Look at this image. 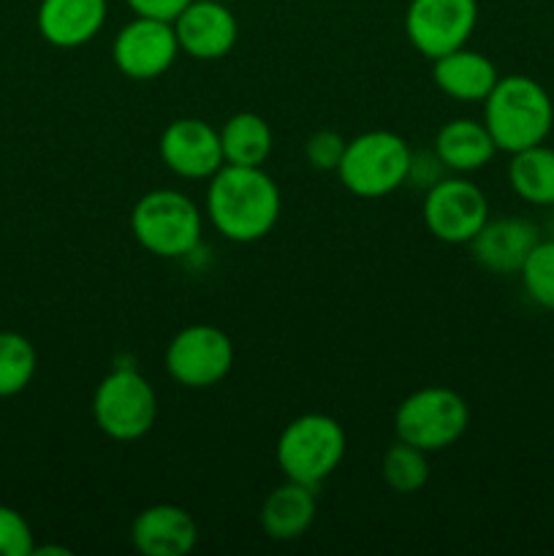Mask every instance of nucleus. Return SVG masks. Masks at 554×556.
Returning a JSON list of instances; mask_svg holds the SVG:
<instances>
[{
  "label": "nucleus",
  "mask_w": 554,
  "mask_h": 556,
  "mask_svg": "<svg viewBox=\"0 0 554 556\" xmlns=\"http://www.w3.org/2000/svg\"><path fill=\"white\" fill-rule=\"evenodd\" d=\"M163 362L185 389H212L234 369V342L212 324L185 326L172 337Z\"/></svg>",
  "instance_id": "6e6552de"
},
{
  "label": "nucleus",
  "mask_w": 554,
  "mask_h": 556,
  "mask_svg": "<svg viewBox=\"0 0 554 556\" xmlns=\"http://www.w3.org/2000/svg\"><path fill=\"white\" fill-rule=\"evenodd\" d=\"M508 185L532 206H554V150L546 144L527 147L511 155Z\"/></svg>",
  "instance_id": "aec40b11"
},
{
  "label": "nucleus",
  "mask_w": 554,
  "mask_h": 556,
  "mask_svg": "<svg viewBox=\"0 0 554 556\" xmlns=\"http://www.w3.org/2000/svg\"><path fill=\"white\" fill-rule=\"evenodd\" d=\"M487 220V195L465 177H443L424 195V226L445 244H470Z\"/></svg>",
  "instance_id": "1a4fd4ad"
},
{
  "label": "nucleus",
  "mask_w": 554,
  "mask_h": 556,
  "mask_svg": "<svg viewBox=\"0 0 554 556\" xmlns=\"http://www.w3.org/2000/svg\"><path fill=\"white\" fill-rule=\"evenodd\" d=\"M435 152L449 172L473 174L492 163L498 144L483 125V119L456 117L449 119L435 136Z\"/></svg>",
  "instance_id": "a211bd4d"
},
{
  "label": "nucleus",
  "mask_w": 554,
  "mask_h": 556,
  "mask_svg": "<svg viewBox=\"0 0 554 556\" xmlns=\"http://www.w3.org/2000/svg\"><path fill=\"white\" fill-rule=\"evenodd\" d=\"M315 510H318L315 489L286 478L282 486L266 494L264 505H261V527L272 541H297L313 527Z\"/></svg>",
  "instance_id": "6ab92c4d"
},
{
  "label": "nucleus",
  "mask_w": 554,
  "mask_h": 556,
  "mask_svg": "<svg viewBox=\"0 0 554 556\" xmlns=\"http://www.w3.org/2000/svg\"><path fill=\"white\" fill-rule=\"evenodd\" d=\"M106 0H41L36 25L47 43L76 49L90 43L106 22Z\"/></svg>",
  "instance_id": "dca6fc26"
},
{
  "label": "nucleus",
  "mask_w": 554,
  "mask_h": 556,
  "mask_svg": "<svg viewBox=\"0 0 554 556\" xmlns=\"http://www.w3.org/2000/svg\"><path fill=\"white\" fill-rule=\"evenodd\" d=\"M478 25V0H411L405 11L407 41L427 60L465 47Z\"/></svg>",
  "instance_id": "9d476101"
},
{
  "label": "nucleus",
  "mask_w": 554,
  "mask_h": 556,
  "mask_svg": "<svg viewBox=\"0 0 554 556\" xmlns=\"http://www.w3.org/2000/svg\"><path fill=\"white\" fill-rule=\"evenodd\" d=\"M282 199L275 179L261 166H226L210 177L206 212L221 237L231 242H259L280 220Z\"/></svg>",
  "instance_id": "f257e3e1"
},
{
  "label": "nucleus",
  "mask_w": 554,
  "mask_h": 556,
  "mask_svg": "<svg viewBox=\"0 0 554 556\" xmlns=\"http://www.w3.org/2000/svg\"><path fill=\"white\" fill-rule=\"evenodd\" d=\"M136 16H150V20L174 22L182 14L190 0H125Z\"/></svg>",
  "instance_id": "cd10ccee"
},
{
  "label": "nucleus",
  "mask_w": 554,
  "mask_h": 556,
  "mask_svg": "<svg viewBox=\"0 0 554 556\" xmlns=\"http://www.w3.org/2000/svg\"><path fill=\"white\" fill-rule=\"evenodd\" d=\"M96 427L117 443H134L150 434L158 418L155 389L134 367H119L98 383L92 394Z\"/></svg>",
  "instance_id": "0eeeda50"
},
{
  "label": "nucleus",
  "mask_w": 554,
  "mask_h": 556,
  "mask_svg": "<svg viewBox=\"0 0 554 556\" xmlns=\"http://www.w3.org/2000/svg\"><path fill=\"white\" fill-rule=\"evenodd\" d=\"M432 76L440 92L462 103L487 101L492 87L498 85L500 74L492 60L476 49L459 47L449 54L432 60Z\"/></svg>",
  "instance_id": "f3484780"
},
{
  "label": "nucleus",
  "mask_w": 554,
  "mask_h": 556,
  "mask_svg": "<svg viewBox=\"0 0 554 556\" xmlns=\"http://www.w3.org/2000/svg\"><path fill=\"white\" fill-rule=\"evenodd\" d=\"M345 429L324 413L293 418L277 438V465L288 481L318 489L345 459Z\"/></svg>",
  "instance_id": "20e7f679"
},
{
  "label": "nucleus",
  "mask_w": 554,
  "mask_h": 556,
  "mask_svg": "<svg viewBox=\"0 0 554 556\" xmlns=\"http://www.w3.org/2000/svg\"><path fill=\"white\" fill-rule=\"evenodd\" d=\"M443 161L438 157V152H432V155H427V152H413L411 157V174H407V182H416L418 188L429 190L435 182H440L443 179Z\"/></svg>",
  "instance_id": "bb28decb"
},
{
  "label": "nucleus",
  "mask_w": 554,
  "mask_h": 556,
  "mask_svg": "<svg viewBox=\"0 0 554 556\" xmlns=\"http://www.w3.org/2000/svg\"><path fill=\"white\" fill-rule=\"evenodd\" d=\"M38 367L33 342L20 331H0V400L22 394Z\"/></svg>",
  "instance_id": "5701e85b"
},
{
  "label": "nucleus",
  "mask_w": 554,
  "mask_h": 556,
  "mask_svg": "<svg viewBox=\"0 0 554 556\" xmlns=\"http://www.w3.org/2000/svg\"><path fill=\"white\" fill-rule=\"evenodd\" d=\"M130 541L144 556H182L199 543V525L179 505H150L134 519Z\"/></svg>",
  "instance_id": "2eb2a0df"
},
{
  "label": "nucleus",
  "mask_w": 554,
  "mask_h": 556,
  "mask_svg": "<svg viewBox=\"0 0 554 556\" xmlns=\"http://www.w3.org/2000/svg\"><path fill=\"white\" fill-rule=\"evenodd\" d=\"M413 150L394 130H367L348 139L337 166L342 188L358 199H383L400 190L411 174Z\"/></svg>",
  "instance_id": "7ed1b4c3"
},
{
  "label": "nucleus",
  "mask_w": 554,
  "mask_h": 556,
  "mask_svg": "<svg viewBox=\"0 0 554 556\" xmlns=\"http://www.w3.org/2000/svg\"><path fill=\"white\" fill-rule=\"evenodd\" d=\"M158 152L163 166L182 179H210L226 166L221 130L199 117H179L168 123L158 141Z\"/></svg>",
  "instance_id": "f8f14e48"
},
{
  "label": "nucleus",
  "mask_w": 554,
  "mask_h": 556,
  "mask_svg": "<svg viewBox=\"0 0 554 556\" xmlns=\"http://www.w3.org/2000/svg\"><path fill=\"white\" fill-rule=\"evenodd\" d=\"M345 144L348 139H342V134H337V130H315L304 141V157L315 172H337L342 155H345Z\"/></svg>",
  "instance_id": "a878e982"
},
{
  "label": "nucleus",
  "mask_w": 554,
  "mask_h": 556,
  "mask_svg": "<svg viewBox=\"0 0 554 556\" xmlns=\"http://www.w3.org/2000/svg\"><path fill=\"white\" fill-rule=\"evenodd\" d=\"M179 52L193 60H221L239 38V22L228 5L217 0H190L174 20Z\"/></svg>",
  "instance_id": "ddd939ff"
},
{
  "label": "nucleus",
  "mask_w": 554,
  "mask_h": 556,
  "mask_svg": "<svg viewBox=\"0 0 554 556\" xmlns=\"http://www.w3.org/2000/svg\"><path fill=\"white\" fill-rule=\"evenodd\" d=\"M36 548L33 530L16 508L0 505V556H30Z\"/></svg>",
  "instance_id": "393cba45"
},
{
  "label": "nucleus",
  "mask_w": 554,
  "mask_h": 556,
  "mask_svg": "<svg viewBox=\"0 0 554 556\" xmlns=\"http://www.w3.org/2000/svg\"><path fill=\"white\" fill-rule=\"evenodd\" d=\"M179 54L174 22L136 16L119 27L112 43V60L119 74L134 81H150L166 74Z\"/></svg>",
  "instance_id": "9b49d317"
},
{
  "label": "nucleus",
  "mask_w": 554,
  "mask_h": 556,
  "mask_svg": "<svg viewBox=\"0 0 554 556\" xmlns=\"http://www.w3.org/2000/svg\"><path fill=\"white\" fill-rule=\"evenodd\" d=\"M380 476H383L386 486L396 494H416L427 486L429 481V459L427 451L416 448V445L396 440L389 445L380 462Z\"/></svg>",
  "instance_id": "4be33fe9"
},
{
  "label": "nucleus",
  "mask_w": 554,
  "mask_h": 556,
  "mask_svg": "<svg viewBox=\"0 0 554 556\" xmlns=\"http://www.w3.org/2000/svg\"><path fill=\"white\" fill-rule=\"evenodd\" d=\"M541 242L538 226L527 217H498L483 223L470 239V255L492 275H519L530 250Z\"/></svg>",
  "instance_id": "4468645a"
},
{
  "label": "nucleus",
  "mask_w": 554,
  "mask_h": 556,
  "mask_svg": "<svg viewBox=\"0 0 554 556\" xmlns=\"http://www.w3.org/2000/svg\"><path fill=\"white\" fill-rule=\"evenodd\" d=\"M130 231L158 258H185L201 242V212L179 190H150L130 210Z\"/></svg>",
  "instance_id": "39448f33"
},
{
  "label": "nucleus",
  "mask_w": 554,
  "mask_h": 556,
  "mask_svg": "<svg viewBox=\"0 0 554 556\" xmlns=\"http://www.w3.org/2000/svg\"><path fill=\"white\" fill-rule=\"evenodd\" d=\"M519 277L530 302L554 313V239H541L530 250Z\"/></svg>",
  "instance_id": "b1692460"
},
{
  "label": "nucleus",
  "mask_w": 554,
  "mask_h": 556,
  "mask_svg": "<svg viewBox=\"0 0 554 556\" xmlns=\"http://www.w3.org/2000/svg\"><path fill=\"white\" fill-rule=\"evenodd\" d=\"M223 157L231 166H264L272 155V128L261 114L239 112L223 123L221 128Z\"/></svg>",
  "instance_id": "412c9836"
},
{
  "label": "nucleus",
  "mask_w": 554,
  "mask_h": 556,
  "mask_svg": "<svg viewBox=\"0 0 554 556\" xmlns=\"http://www.w3.org/2000/svg\"><path fill=\"white\" fill-rule=\"evenodd\" d=\"M470 427V407L445 386H427L400 402L394 413L396 440L435 454L451 448Z\"/></svg>",
  "instance_id": "423d86ee"
},
{
  "label": "nucleus",
  "mask_w": 554,
  "mask_h": 556,
  "mask_svg": "<svg viewBox=\"0 0 554 556\" xmlns=\"http://www.w3.org/2000/svg\"><path fill=\"white\" fill-rule=\"evenodd\" d=\"M483 125L503 152H519L546 141L554 125V103L546 87L525 74L500 76L483 101Z\"/></svg>",
  "instance_id": "f03ea898"
}]
</instances>
